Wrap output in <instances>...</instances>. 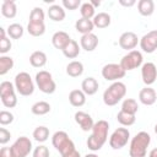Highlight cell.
<instances>
[{"mask_svg": "<svg viewBox=\"0 0 157 157\" xmlns=\"http://www.w3.org/2000/svg\"><path fill=\"white\" fill-rule=\"evenodd\" d=\"M119 4L121 6H125V7H131L136 4V1L135 0H128V1L126 0H119Z\"/></svg>", "mask_w": 157, "mask_h": 157, "instance_id": "cell-45", "label": "cell"}, {"mask_svg": "<svg viewBox=\"0 0 157 157\" xmlns=\"http://www.w3.org/2000/svg\"><path fill=\"white\" fill-rule=\"evenodd\" d=\"M27 32L33 36V37H39L43 36L45 32V25L44 23H31L28 22L27 25Z\"/></svg>", "mask_w": 157, "mask_h": 157, "instance_id": "cell-34", "label": "cell"}, {"mask_svg": "<svg viewBox=\"0 0 157 157\" xmlns=\"http://www.w3.org/2000/svg\"><path fill=\"white\" fill-rule=\"evenodd\" d=\"M98 45V37L94 33L83 34L80 39V47L86 52H93Z\"/></svg>", "mask_w": 157, "mask_h": 157, "instance_id": "cell-17", "label": "cell"}, {"mask_svg": "<svg viewBox=\"0 0 157 157\" xmlns=\"http://www.w3.org/2000/svg\"><path fill=\"white\" fill-rule=\"evenodd\" d=\"M90 2L92 4V6H93L94 9H96L97 6H99V5H101V1H93V0H92V1H90Z\"/></svg>", "mask_w": 157, "mask_h": 157, "instance_id": "cell-48", "label": "cell"}, {"mask_svg": "<svg viewBox=\"0 0 157 157\" xmlns=\"http://www.w3.org/2000/svg\"><path fill=\"white\" fill-rule=\"evenodd\" d=\"M71 42V38L69 36V33L64 32V31H58L53 34L52 37V44L54 45V48L60 49L61 52L65 49V47Z\"/></svg>", "mask_w": 157, "mask_h": 157, "instance_id": "cell-16", "label": "cell"}, {"mask_svg": "<svg viewBox=\"0 0 157 157\" xmlns=\"http://www.w3.org/2000/svg\"><path fill=\"white\" fill-rule=\"evenodd\" d=\"M92 21H93L94 27H97V28H107L110 25L112 18H110V15L107 13V12H98L93 17Z\"/></svg>", "mask_w": 157, "mask_h": 157, "instance_id": "cell-26", "label": "cell"}, {"mask_svg": "<svg viewBox=\"0 0 157 157\" xmlns=\"http://www.w3.org/2000/svg\"><path fill=\"white\" fill-rule=\"evenodd\" d=\"M12 67H13V59L7 55H1L0 56V75L1 76L6 75Z\"/></svg>", "mask_w": 157, "mask_h": 157, "instance_id": "cell-32", "label": "cell"}, {"mask_svg": "<svg viewBox=\"0 0 157 157\" xmlns=\"http://www.w3.org/2000/svg\"><path fill=\"white\" fill-rule=\"evenodd\" d=\"M52 144L55 147V150L60 152L61 156H64L66 153H70L74 150H76L75 144L72 142V140L69 137V135L65 131H61V130L54 132V135L52 137Z\"/></svg>", "mask_w": 157, "mask_h": 157, "instance_id": "cell-4", "label": "cell"}, {"mask_svg": "<svg viewBox=\"0 0 157 157\" xmlns=\"http://www.w3.org/2000/svg\"><path fill=\"white\" fill-rule=\"evenodd\" d=\"M120 110L135 115V114L137 113V110H139V104H137V102H136L134 98H126V99L123 101V103H121V109H120Z\"/></svg>", "mask_w": 157, "mask_h": 157, "instance_id": "cell-29", "label": "cell"}, {"mask_svg": "<svg viewBox=\"0 0 157 157\" xmlns=\"http://www.w3.org/2000/svg\"><path fill=\"white\" fill-rule=\"evenodd\" d=\"M6 32H7V36L10 38H12V39H20L23 36L25 29H23V27L20 23H11L7 27Z\"/></svg>", "mask_w": 157, "mask_h": 157, "instance_id": "cell-31", "label": "cell"}, {"mask_svg": "<svg viewBox=\"0 0 157 157\" xmlns=\"http://www.w3.org/2000/svg\"><path fill=\"white\" fill-rule=\"evenodd\" d=\"M125 70L120 66V64H115V63H110V64H105L102 67V76L104 80L107 81H119V78H123L125 76Z\"/></svg>", "mask_w": 157, "mask_h": 157, "instance_id": "cell-10", "label": "cell"}, {"mask_svg": "<svg viewBox=\"0 0 157 157\" xmlns=\"http://www.w3.org/2000/svg\"><path fill=\"white\" fill-rule=\"evenodd\" d=\"M13 121V114L9 110H1L0 112V124L2 126L9 125Z\"/></svg>", "mask_w": 157, "mask_h": 157, "instance_id": "cell-39", "label": "cell"}, {"mask_svg": "<svg viewBox=\"0 0 157 157\" xmlns=\"http://www.w3.org/2000/svg\"><path fill=\"white\" fill-rule=\"evenodd\" d=\"M0 98H1V103H2L4 107H6V108H13V107L17 105V97H16V93L7 94V96L0 97Z\"/></svg>", "mask_w": 157, "mask_h": 157, "instance_id": "cell-38", "label": "cell"}, {"mask_svg": "<svg viewBox=\"0 0 157 157\" xmlns=\"http://www.w3.org/2000/svg\"><path fill=\"white\" fill-rule=\"evenodd\" d=\"M108 130L109 124L107 120L101 119L96 121L92 128V134L87 139V147L93 152L99 151L108 140Z\"/></svg>", "mask_w": 157, "mask_h": 157, "instance_id": "cell-1", "label": "cell"}, {"mask_svg": "<svg viewBox=\"0 0 157 157\" xmlns=\"http://www.w3.org/2000/svg\"><path fill=\"white\" fill-rule=\"evenodd\" d=\"M10 139H11V132L7 129L1 128L0 129V144L5 145V144H7L10 141Z\"/></svg>", "mask_w": 157, "mask_h": 157, "instance_id": "cell-43", "label": "cell"}, {"mask_svg": "<svg viewBox=\"0 0 157 157\" xmlns=\"http://www.w3.org/2000/svg\"><path fill=\"white\" fill-rule=\"evenodd\" d=\"M139 43H140V39L137 38L136 33H134V32H124L119 37L120 48L125 49V50H129V52L134 50Z\"/></svg>", "mask_w": 157, "mask_h": 157, "instance_id": "cell-13", "label": "cell"}, {"mask_svg": "<svg viewBox=\"0 0 157 157\" xmlns=\"http://www.w3.org/2000/svg\"><path fill=\"white\" fill-rule=\"evenodd\" d=\"M1 13L6 18H13L17 13L16 2L12 0H5L1 5Z\"/></svg>", "mask_w": 157, "mask_h": 157, "instance_id": "cell-24", "label": "cell"}, {"mask_svg": "<svg viewBox=\"0 0 157 157\" xmlns=\"http://www.w3.org/2000/svg\"><path fill=\"white\" fill-rule=\"evenodd\" d=\"M36 83H37L39 91H42L45 94H52L56 90V83H55L52 74L45 70H40L36 74Z\"/></svg>", "mask_w": 157, "mask_h": 157, "instance_id": "cell-6", "label": "cell"}, {"mask_svg": "<svg viewBox=\"0 0 157 157\" xmlns=\"http://www.w3.org/2000/svg\"><path fill=\"white\" fill-rule=\"evenodd\" d=\"M69 102L74 107H82L86 103V94L82 90H72L69 93Z\"/></svg>", "mask_w": 157, "mask_h": 157, "instance_id": "cell-21", "label": "cell"}, {"mask_svg": "<svg viewBox=\"0 0 157 157\" xmlns=\"http://www.w3.org/2000/svg\"><path fill=\"white\" fill-rule=\"evenodd\" d=\"M85 157H98V156H97L96 153H87Z\"/></svg>", "mask_w": 157, "mask_h": 157, "instance_id": "cell-49", "label": "cell"}, {"mask_svg": "<svg viewBox=\"0 0 157 157\" xmlns=\"http://www.w3.org/2000/svg\"><path fill=\"white\" fill-rule=\"evenodd\" d=\"M12 44H11V40L7 38V37H2L0 38V53L2 55H5L10 49H11Z\"/></svg>", "mask_w": 157, "mask_h": 157, "instance_id": "cell-42", "label": "cell"}, {"mask_svg": "<svg viewBox=\"0 0 157 157\" xmlns=\"http://www.w3.org/2000/svg\"><path fill=\"white\" fill-rule=\"evenodd\" d=\"M66 74L70 77H78L83 74V64L78 60H72L66 65Z\"/></svg>", "mask_w": 157, "mask_h": 157, "instance_id": "cell-23", "label": "cell"}, {"mask_svg": "<svg viewBox=\"0 0 157 157\" xmlns=\"http://www.w3.org/2000/svg\"><path fill=\"white\" fill-rule=\"evenodd\" d=\"M130 139V131L126 128H118L113 131V134L109 137V146L113 150H120L123 148Z\"/></svg>", "mask_w": 157, "mask_h": 157, "instance_id": "cell-9", "label": "cell"}, {"mask_svg": "<svg viewBox=\"0 0 157 157\" xmlns=\"http://www.w3.org/2000/svg\"><path fill=\"white\" fill-rule=\"evenodd\" d=\"M15 88L16 91L21 94V96H31L33 92H34V83L32 81V77L28 72L26 71H22V72H18L16 76H15Z\"/></svg>", "mask_w": 157, "mask_h": 157, "instance_id": "cell-5", "label": "cell"}, {"mask_svg": "<svg viewBox=\"0 0 157 157\" xmlns=\"http://www.w3.org/2000/svg\"><path fill=\"white\" fill-rule=\"evenodd\" d=\"M80 13H81L82 18L91 20L96 16V9L92 6L91 2H83L80 7Z\"/></svg>", "mask_w": 157, "mask_h": 157, "instance_id": "cell-35", "label": "cell"}, {"mask_svg": "<svg viewBox=\"0 0 157 157\" xmlns=\"http://www.w3.org/2000/svg\"><path fill=\"white\" fill-rule=\"evenodd\" d=\"M31 112L34 115H45L50 112V104L45 101H39L36 102L32 107H31Z\"/></svg>", "mask_w": 157, "mask_h": 157, "instance_id": "cell-28", "label": "cell"}, {"mask_svg": "<svg viewBox=\"0 0 157 157\" xmlns=\"http://www.w3.org/2000/svg\"><path fill=\"white\" fill-rule=\"evenodd\" d=\"M126 94V86L120 81L113 82L104 92H103V102L108 107H113L118 104Z\"/></svg>", "mask_w": 157, "mask_h": 157, "instance_id": "cell-3", "label": "cell"}, {"mask_svg": "<svg viewBox=\"0 0 157 157\" xmlns=\"http://www.w3.org/2000/svg\"><path fill=\"white\" fill-rule=\"evenodd\" d=\"M48 16L52 21L54 22H60L65 18L66 13H65V9L58 4H54L52 5L49 9H48Z\"/></svg>", "mask_w": 157, "mask_h": 157, "instance_id": "cell-19", "label": "cell"}, {"mask_svg": "<svg viewBox=\"0 0 157 157\" xmlns=\"http://www.w3.org/2000/svg\"><path fill=\"white\" fill-rule=\"evenodd\" d=\"M16 88H15V85L10 81H2L0 83V97H4V96H7V94H12L15 93Z\"/></svg>", "mask_w": 157, "mask_h": 157, "instance_id": "cell-37", "label": "cell"}, {"mask_svg": "<svg viewBox=\"0 0 157 157\" xmlns=\"http://www.w3.org/2000/svg\"><path fill=\"white\" fill-rule=\"evenodd\" d=\"M98 88H99V83L94 77H86L81 82V90L86 96H93L94 93H97Z\"/></svg>", "mask_w": 157, "mask_h": 157, "instance_id": "cell-18", "label": "cell"}, {"mask_svg": "<svg viewBox=\"0 0 157 157\" xmlns=\"http://www.w3.org/2000/svg\"><path fill=\"white\" fill-rule=\"evenodd\" d=\"M44 11L42 7H33L29 13V22L31 23H44Z\"/></svg>", "mask_w": 157, "mask_h": 157, "instance_id": "cell-36", "label": "cell"}, {"mask_svg": "<svg viewBox=\"0 0 157 157\" xmlns=\"http://www.w3.org/2000/svg\"><path fill=\"white\" fill-rule=\"evenodd\" d=\"M141 77H142V81L146 86H151L152 83H155V81L157 78V66L151 61L142 64Z\"/></svg>", "mask_w": 157, "mask_h": 157, "instance_id": "cell-12", "label": "cell"}, {"mask_svg": "<svg viewBox=\"0 0 157 157\" xmlns=\"http://www.w3.org/2000/svg\"><path fill=\"white\" fill-rule=\"evenodd\" d=\"M150 142H151V136L148 132L146 131L137 132L130 141V147H129L130 157H145Z\"/></svg>", "mask_w": 157, "mask_h": 157, "instance_id": "cell-2", "label": "cell"}, {"mask_svg": "<svg viewBox=\"0 0 157 157\" xmlns=\"http://www.w3.org/2000/svg\"><path fill=\"white\" fill-rule=\"evenodd\" d=\"M117 120H118L123 126H131L132 124H135L136 117H135L134 114H129V113H125V112L120 110V112L117 114Z\"/></svg>", "mask_w": 157, "mask_h": 157, "instance_id": "cell-30", "label": "cell"}, {"mask_svg": "<svg viewBox=\"0 0 157 157\" xmlns=\"http://www.w3.org/2000/svg\"><path fill=\"white\" fill-rule=\"evenodd\" d=\"M155 132H156V135H157V123H156V125H155Z\"/></svg>", "mask_w": 157, "mask_h": 157, "instance_id": "cell-50", "label": "cell"}, {"mask_svg": "<svg viewBox=\"0 0 157 157\" xmlns=\"http://www.w3.org/2000/svg\"><path fill=\"white\" fill-rule=\"evenodd\" d=\"M148 157H157V147H155V148H152V150L150 151Z\"/></svg>", "mask_w": 157, "mask_h": 157, "instance_id": "cell-47", "label": "cell"}, {"mask_svg": "<svg viewBox=\"0 0 157 157\" xmlns=\"http://www.w3.org/2000/svg\"><path fill=\"white\" fill-rule=\"evenodd\" d=\"M61 5L66 10H76L77 7H81L82 4L80 0H63Z\"/></svg>", "mask_w": 157, "mask_h": 157, "instance_id": "cell-41", "label": "cell"}, {"mask_svg": "<svg viewBox=\"0 0 157 157\" xmlns=\"http://www.w3.org/2000/svg\"><path fill=\"white\" fill-rule=\"evenodd\" d=\"M33 157H49L50 156V152H49V148L44 145H39L37 146L34 150H33V153H32Z\"/></svg>", "mask_w": 157, "mask_h": 157, "instance_id": "cell-40", "label": "cell"}, {"mask_svg": "<svg viewBox=\"0 0 157 157\" xmlns=\"http://www.w3.org/2000/svg\"><path fill=\"white\" fill-rule=\"evenodd\" d=\"M74 118H75V121L78 124V126H80L83 131H90V130H92V128H93V125H94V121H93L92 117H91L88 113L82 112V110H78V112L75 113Z\"/></svg>", "mask_w": 157, "mask_h": 157, "instance_id": "cell-14", "label": "cell"}, {"mask_svg": "<svg viewBox=\"0 0 157 157\" xmlns=\"http://www.w3.org/2000/svg\"><path fill=\"white\" fill-rule=\"evenodd\" d=\"M142 61H144V58H142L141 52L131 50V52H128V54H125L121 58L119 64L125 71H131L134 69L142 66Z\"/></svg>", "mask_w": 157, "mask_h": 157, "instance_id": "cell-7", "label": "cell"}, {"mask_svg": "<svg viewBox=\"0 0 157 157\" xmlns=\"http://www.w3.org/2000/svg\"><path fill=\"white\" fill-rule=\"evenodd\" d=\"M139 101L145 105H152L157 101V93L152 87L146 86L139 92Z\"/></svg>", "mask_w": 157, "mask_h": 157, "instance_id": "cell-15", "label": "cell"}, {"mask_svg": "<svg viewBox=\"0 0 157 157\" xmlns=\"http://www.w3.org/2000/svg\"><path fill=\"white\" fill-rule=\"evenodd\" d=\"M140 48L147 54H152L157 49V29H152L140 39Z\"/></svg>", "mask_w": 157, "mask_h": 157, "instance_id": "cell-11", "label": "cell"}, {"mask_svg": "<svg viewBox=\"0 0 157 157\" xmlns=\"http://www.w3.org/2000/svg\"><path fill=\"white\" fill-rule=\"evenodd\" d=\"M10 148L12 157H27L32 151V141L27 136H20Z\"/></svg>", "mask_w": 157, "mask_h": 157, "instance_id": "cell-8", "label": "cell"}, {"mask_svg": "<svg viewBox=\"0 0 157 157\" xmlns=\"http://www.w3.org/2000/svg\"><path fill=\"white\" fill-rule=\"evenodd\" d=\"M63 54L67 59H75V58H77L78 54H80V45H78V43L75 39H71V42L63 50Z\"/></svg>", "mask_w": 157, "mask_h": 157, "instance_id": "cell-27", "label": "cell"}, {"mask_svg": "<svg viewBox=\"0 0 157 157\" xmlns=\"http://www.w3.org/2000/svg\"><path fill=\"white\" fill-rule=\"evenodd\" d=\"M48 137H49V129L47 126L40 125V126H37L34 129V131H33V139L36 141L44 142V141L48 140Z\"/></svg>", "mask_w": 157, "mask_h": 157, "instance_id": "cell-33", "label": "cell"}, {"mask_svg": "<svg viewBox=\"0 0 157 157\" xmlns=\"http://www.w3.org/2000/svg\"><path fill=\"white\" fill-rule=\"evenodd\" d=\"M61 157H81V155H80V152H78L77 150H74L72 152L66 153V155H64V156H61Z\"/></svg>", "mask_w": 157, "mask_h": 157, "instance_id": "cell-46", "label": "cell"}, {"mask_svg": "<svg viewBox=\"0 0 157 157\" xmlns=\"http://www.w3.org/2000/svg\"><path fill=\"white\" fill-rule=\"evenodd\" d=\"M0 157H12L11 148L10 147H1V150H0Z\"/></svg>", "mask_w": 157, "mask_h": 157, "instance_id": "cell-44", "label": "cell"}, {"mask_svg": "<svg viewBox=\"0 0 157 157\" xmlns=\"http://www.w3.org/2000/svg\"><path fill=\"white\" fill-rule=\"evenodd\" d=\"M75 28L78 33H81L82 36L83 34H88V33H92L93 28H94V25H93V21L92 20H86V18H78L76 22H75Z\"/></svg>", "mask_w": 157, "mask_h": 157, "instance_id": "cell-20", "label": "cell"}, {"mask_svg": "<svg viewBox=\"0 0 157 157\" xmlns=\"http://www.w3.org/2000/svg\"><path fill=\"white\" fill-rule=\"evenodd\" d=\"M137 10L142 16H151L155 12V2L152 0H140L137 2Z\"/></svg>", "mask_w": 157, "mask_h": 157, "instance_id": "cell-25", "label": "cell"}, {"mask_svg": "<svg viewBox=\"0 0 157 157\" xmlns=\"http://www.w3.org/2000/svg\"><path fill=\"white\" fill-rule=\"evenodd\" d=\"M29 64L33 67H43L47 64V55L42 50H36L29 55Z\"/></svg>", "mask_w": 157, "mask_h": 157, "instance_id": "cell-22", "label": "cell"}]
</instances>
